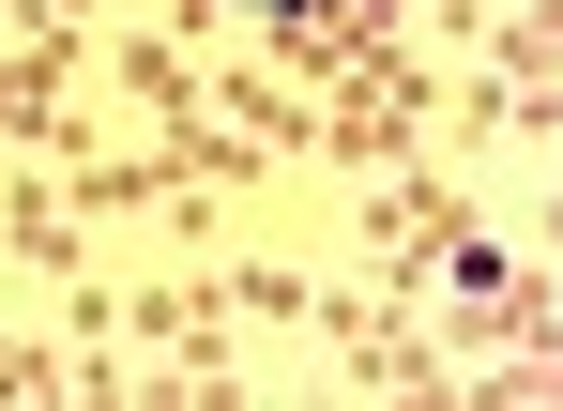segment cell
Here are the masks:
<instances>
[{"label": "cell", "instance_id": "1", "mask_svg": "<svg viewBox=\"0 0 563 411\" xmlns=\"http://www.w3.org/2000/svg\"><path fill=\"white\" fill-rule=\"evenodd\" d=\"M289 15H366V0H289Z\"/></svg>", "mask_w": 563, "mask_h": 411}]
</instances>
